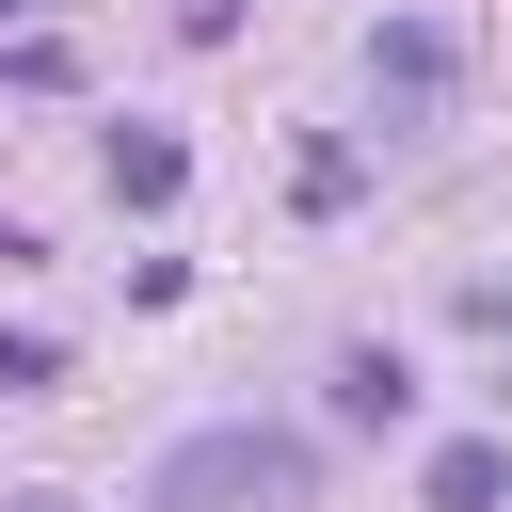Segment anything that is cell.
<instances>
[{"mask_svg":"<svg viewBox=\"0 0 512 512\" xmlns=\"http://www.w3.org/2000/svg\"><path fill=\"white\" fill-rule=\"evenodd\" d=\"M0 512H64V496H0Z\"/></svg>","mask_w":512,"mask_h":512,"instance_id":"obj_9","label":"cell"},{"mask_svg":"<svg viewBox=\"0 0 512 512\" xmlns=\"http://www.w3.org/2000/svg\"><path fill=\"white\" fill-rule=\"evenodd\" d=\"M96 176H112V208H176V192H192V144H176V128H112Z\"/></svg>","mask_w":512,"mask_h":512,"instance_id":"obj_4","label":"cell"},{"mask_svg":"<svg viewBox=\"0 0 512 512\" xmlns=\"http://www.w3.org/2000/svg\"><path fill=\"white\" fill-rule=\"evenodd\" d=\"M288 192H304V208H352V192H368V144H304V176H288Z\"/></svg>","mask_w":512,"mask_h":512,"instance_id":"obj_7","label":"cell"},{"mask_svg":"<svg viewBox=\"0 0 512 512\" xmlns=\"http://www.w3.org/2000/svg\"><path fill=\"white\" fill-rule=\"evenodd\" d=\"M160 496H176V512H208V496H240V512H304V496H320V448L224 416V432H192V448L160 464Z\"/></svg>","mask_w":512,"mask_h":512,"instance_id":"obj_1","label":"cell"},{"mask_svg":"<svg viewBox=\"0 0 512 512\" xmlns=\"http://www.w3.org/2000/svg\"><path fill=\"white\" fill-rule=\"evenodd\" d=\"M0 16H48V0H0Z\"/></svg>","mask_w":512,"mask_h":512,"instance_id":"obj_10","label":"cell"},{"mask_svg":"<svg viewBox=\"0 0 512 512\" xmlns=\"http://www.w3.org/2000/svg\"><path fill=\"white\" fill-rule=\"evenodd\" d=\"M48 384H64V336L16 320V336H0V400H48Z\"/></svg>","mask_w":512,"mask_h":512,"instance_id":"obj_6","label":"cell"},{"mask_svg":"<svg viewBox=\"0 0 512 512\" xmlns=\"http://www.w3.org/2000/svg\"><path fill=\"white\" fill-rule=\"evenodd\" d=\"M448 304H464V320H480V336H512V288H496V272H464V288H448Z\"/></svg>","mask_w":512,"mask_h":512,"instance_id":"obj_8","label":"cell"},{"mask_svg":"<svg viewBox=\"0 0 512 512\" xmlns=\"http://www.w3.org/2000/svg\"><path fill=\"white\" fill-rule=\"evenodd\" d=\"M496 496H512V432H448L416 464V512H496Z\"/></svg>","mask_w":512,"mask_h":512,"instance_id":"obj_3","label":"cell"},{"mask_svg":"<svg viewBox=\"0 0 512 512\" xmlns=\"http://www.w3.org/2000/svg\"><path fill=\"white\" fill-rule=\"evenodd\" d=\"M448 80H464V32H448V16H384V32H368V96H384V128H416Z\"/></svg>","mask_w":512,"mask_h":512,"instance_id":"obj_2","label":"cell"},{"mask_svg":"<svg viewBox=\"0 0 512 512\" xmlns=\"http://www.w3.org/2000/svg\"><path fill=\"white\" fill-rule=\"evenodd\" d=\"M144 512H176V496H144Z\"/></svg>","mask_w":512,"mask_h":512,"instance_id":"obj_11","label":"cell"},{"mask_svg":"<svg viewBox=\"0 0 512 512\" xmlns=\"http://www.w3.org/2000/svg\"><path fill=\"white\" fill-rule=\"evenodd\" d=\"M336 416H352V432H400V416H416V368H400L384 336H352V352H336Z\"/></svg>","mask_w":512,"mask_h":512,"instance_id":"obj_5","label":"cell"}]
</instances>
